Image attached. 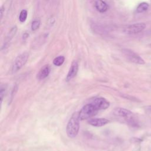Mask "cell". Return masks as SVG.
I'll return each instance as SVG.
<instances>
[{
  "mask_svg": "<svg viewBox=\"0 0 151 151\" xmlns=\"http://www.w3.org/2000/svg\"><path fill=\"white\" fill-rule=\"evenodd\" d=\"M27 15H28V12H27V10H25V9L21 10V11L20 12L19 15V21L21 22H25V20L27 19Z\"/></svg>",
  "mask_w": 151,
  "mask_h": 151,
  "instance_id": "cell-15",
  "label": "cell"
},
{
  "mask_svg": "<svg viewBox=\"0 0 151 151\" xmlns=\"http://www.w3.org/2000/svg\"><path fill=\"white\" fill-rule=\"evenodd\" d=\"M79 121L78 113H74L68 120L66 127L67 134L69 137L73 138L77 135L80 128Z\"/></svg>",
  "mask_w": 151,
  "mask_h": 151,
  "instance_id": "cell-1",
  "label": "cell"
},
{
  "mask_svg": "<svg viewBox=\"0 0 151 151\" xmlns=\"http://www.w3.org/2000/svg\"><path fill=\"white\" fill-rule=\"evenodd\" d=\"M149 4L147 2H143L138 5V6L136 8V12L137 13H142L143 12H145L149 8Z\"/></svg>",
  "mask_w": 151,
  "mask_h": 151,
  "instance_id": "cell-12",
  "label": "cell"
},
{
  "mask_svg": "<svg viewBox=\"0 0 151 151\" xmlns=\"http://www.w3.org/2000/svg\"><path fill=\"white\" fill-rule=\"evenodd\" d=\"M17 31V27L16 25H15L11 29V30L9 31V32H8V34L6 37V40L7 42L10 41V40H11V39H12V38L15 35Z\"/></svg>",
  "mask_w": 151,
  "mask_h": 151,
  "instance_id": "cell-13",
  "label": "cell"
},
{
  "mask_svg": "<svg viewBox=\"0 0 151 151\" xmlns=\"http://www.w3.org/2000/svg\"><path fill=\"white\" fill-rule=\"evenodd\" d=\"M113 114L116 116L123 118H127L129 119H131V117L133 116V113L130 110L121 107L116 108L113 111Z\"/></svg>",
  "mask_w": 151,
  "mask_h": 151,
  "instance_id": "cell-7",
  "label": "cell"
},
{
  "mask_svg": "<svg viewBox=\"0 0 151 151\" xmlns=\"http://www.w3.org/2000/svg\"><path fill=\"white\" fill-rule=\"evenodd\" d=\"M78 70V65L77 61H73L71 64L70 68L68 72L67 76L66 77L65 80L66 81H69L71 79H73L77 74Z\"/></svg>",
  "mask_w": 151,
  "mask_h": 151,
  "instance_id": "cell-8",
  "label": "cell"
},
{
  "mask_svg": "<svg viewBox=\"0 0 151 151\" xmlns=\"http://www.w3.org/2000/svg\"><path fill=\"white\" fill-rule=\"evenodd\" d=\"M94 6L97 11L101 13L106 12L109 9L108 5L103 0H95Z\"/></svg>",
  "mask_w": 151,
  "mask_h": 151,
  "instance_id": "cell-10",
  "label": "cell"
},
{
  "mask_svg": "<svg viewBox=\"0 0 151 151\" xmlns=\"http://www.w3.org/2000/svg\"><path fill=\"white\" fill-rule=\"evenodd\" d=\"M40 24H41V22H40V19H34L32 22V24H31V27L32 31L37 30L40 28Z\"/></svg>",
  "mask_w": 151,
  "mask_h": 151,
  "instance_id": "cell-16",
  "label": "cell"
},
{
  "mask_svg": "<svg viewBox=\"0 0 151 151\" xmlns=\"http://www.w3.org/2000/svg\"><path fill=\"white\" fill-rule=\"evenodd\" d=\"M149 47H150V48H151V43H150V44H149Z\"/></svg>",
  "mask_w": 151,
  "mask_h": 151,
  "instance_id": "cell-20",
  "label": "cell"
},
{
  "mask_svg": "<svg viewBox=\"0 0 151 151\" xmlns=\"http://www.w3.org/2000/svg\"><path fill=\"white\" fill-rule=\"evenodd\" d=\"M88 123L93 126L101 127L109 123V120L104 118H96L90 119L88 121Z\"/></svg>",
  "mask_w": 151,
  "mask_h": 151,
  "instance_id": "cell-9",
  "label": "cell"
},
{
  "mask_svg": "<svg viewBox=\"0 0 151 151\" xmlns=\"http://www.w3.org/2000/svg\"><path fill=\"white\" fill-rule=\"evenodd\" d=\"M28 37H29V34L27 33V32H25V33H24V34H23L22 38H23V39L25 40V39H27Z\"/></svg>",
  "mask_w": 151,
  "mask_h": 151,
  "instance_id": "cell-19",
  "label": "cell"
},
{
  "mask_svg": "<svg viewBox=\"0 0 151 151\" xmlns=\"http://www.w3.org/2000/svg\"><path fill=\"white\" fill-rule=\"evenodd\" d=\"M91 104L97 110L106 109L110 106L109 102L103 97H97L95 99Z\"/></svg>",
  "mask_w": 151,
  "mask_h": 151,
  "instance_id": "cell-6",
  "label": "cell"
},
{
  "mask_svg": "<svg viewBox=\"0 0 151 151\" xmlns=\"http://www.w3.org/2000/svg\"><path fill=\"white\" fill-rule=\"evenodd\" d=\"M97 111L98 110L91 103L86 104L78 112V116L80 120H83L87 119L96 114Z\"/></svg>",
  "mask_w": 151,
  "mask_h": 151,
  "instance_id": "cell-2",
  "label": "cell"
},
{
  "mask_svg": "<svg viewBox=\"0 0 151 151\" xmlns=\"http://www.w3.org/2000/svg\"><path fill=\"white\" fill-rule=\"evenodd\" d=\"M5 88H3V87H1V90H0V97H1V102L2 101V99H3V97L5 95Z\"/></svg>",
  "mask_w": 151,
  "mask_h": 151,
  "instance_id": "cell-17",
  "label": "cell"
},
{
  "mask_svg": "<svg viewBox=\"0 0 151 151\" xmlns=\"http://www.w3.org/2000/svg\"><path fill=\"white\" fill-rule=\"evenodd\" d=\"M146 27V25L144 22H139L129 25L124 28L123 31L127 34L132 35L140 33L143 31Z\"/></svg>",
  "mask_w": 151,
  "mask_h": 151,
  "instance_id": "cell-5",
  "label": "cell"
},
{
  "mask_svg": "<svg viewBox=\"0 0 151 151\" xmlns=\"http://www.w3.org/2000/svg\"><path fill=\"white\" fill-rule=\"evenodd\" d=\"M64 60H65V58L64 56H62V55L58 56L54 59L53 64L55 66H60L63 64V63L64 62Z\"/></svg>",
  "mask_w": 151,
  "mask_h": 151,
  "instance_id": "cell-14",
  "label": "cell"
},
{
  "mask_svg": "<svg viewBox=\"0 0 151 151\" xmlns=\"http://www.w3.org/2000/svg\"><path fill=\"white\" fill-rule=\"evenodd\" d=\"M29 57V54L27 52H24L20 55H19L15 60L12 67V73H14L20 70L27 63Z\"/></svg>",
  "mask_w": 151,
  "mask_h": 151,
  "instance_id": "cell-4",
  "label": "cell"
},
{
  "mask_svg": "<svg viewBox=\"0 0 151 151\" xmlns=\"http://www.w3.org/2000/svg\"><path fill=\"white\" fill-rule=\"evenodd\" d=\"M122 51L124 55L126 57V58L130 62L140 65L145 64V60L133 51L130 49L124 48L122 50Z\"/></svg>",
  "mask_w": 151,
  "mask_h": 151,
  "instance_id": "cell-3",
  "label": "cell"
},
{
  "mask_svg": "<svg viewBox=\"0 0 151 151\" xmlns=\"http://www.w3.org/2000/svg\"><path fill=\"white\" fill-rule=\"evenodd\" d=\"M145 109L147 111H148V112H149V113H151V105L146 106L145 108Z\"/></svg>",
  "mask_w": 151,
  "mask_h": 151,
  "instance_id": "cell-18",
  "label": "cell"
},
{
  "mask_svg": "<svg viewBox=\"0 0 151 151\" xmlns=\"http://www.w3.org/2000/svg\"><path fill=\"white\" fill-rule=\"evenodd\" d=\"M50 73V67L48 65H45L39 71L37 75V78L38 80H43L48 76Z\"/></svg>",
  "mask_w": 151,
  "mask_h": 151,
  "instance_id": "cell-11",
  "label": "cell"
}]
</instances>
